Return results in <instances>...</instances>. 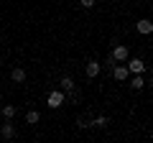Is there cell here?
<instances>
[{
	"label": "cell",
	"instance_id": "6da1fadb",
	"mask_svg": "<svg viewBox=\"0 0 153 143\" xmlns=\"http://www.w3.org/2000/svg\"><path fill=\"white\" fill-rule=\"evenodd\" d=\"M64 100H66L64 89H54V92L49 95V100H46V105H49L51 110H56V107H61V105H64Z\"/></svg>",
	"mask_w": 153,
	"mask_h": 143
},
{
	"label": "cell",
	"instance_id": "7a4b0ae2",
	"mask_svg": "<svg viewBox=\"0 0 153 143\" xmlns=\"http://www.w3.org/2000/svg\"><path fill=\"white\" fill-rule=\"evenodd\" d=\"M128 56H130V49H128V46L117 44V46L112 49V59H115V61H128Z\"/></svg>",
	"mask_w": 153,
	"mask_h": 143
},
{
	"label": "cell",
	"instance_id": "3957f363",
	"mask_svg": "<svg viewBox=\"0 0 153 143\" xmlns=\"http://www.w3.org/2000/svg\"><path fill=\"white\" fill-rule=\"evenodd\" d=\"M128 72H130V74H143V72H146V61L143 59H130L128 61Z\"/></svg>",
	"mask_w": 153,
	"mask_h": 143
},
{
	"label": "cell",
	"instance_id": "277c9868",
	"mask_svg": "<svg viewBox=\"0 0 153 143\" xmlns=\"http://www.w3.org/2000/svg\"><path fill=\"white\" fill-rule=\"evenodd\" d=\"M0 136L5 138V141H13L16 138V128L10 125V120H5V125H0Z\"/></svg>",
	"mask_w": 153,
	"mask_h": 143
},
{
	"label": "cell",
	"instance_id": "5b68a950",
	"mask_svg": "<svg viewBox=\"0 0 153 143\" xmlns=\"http://www.w3.org/2000/svg\"><path fill=\"white\" fill-rule=\"evenodd\" d=\"M100 69H102V64H100V61H94V59H89V61H87V77H89V79L97 77Z\"/></svg>",
	"mask_w": 153,
	"mask_h": 143
},
{
	"label": "cell",
	"instance_id": "8992f818",
	"mask_svg": "<svg viewBox=\"0 0 153 143\" xmlns=\"http://www.w3.org/2000/svg\"><path fill=\"white\" fill-rule=\"evenodd\" d=\"M128 74H130V72H128V66H125V64H120V66H115V69H112V77L117 79V82H125Z\"/></svg>",
	"mask_w": 153,
	"mask_h": 143
},
{
	"label": "cell",
	"instance_id": "52a82bcc",
	"mask_svg": "<svg viewBox=\"0 0 153 143\" xmlns=\"http://www.w3.org/2000/svg\"><path fill=\"white\" fill-rule=\"evenodd\" d=\"M0 112H3V118H5V120H13V118H16V105H3V107H0Z\"/></svg>",
	"mask_w": 153,
	"mask_h": 143
},
{
	"label": "cell",
	"instance_id": "ba28073f",
	"mask_svg": "<svg viewBox=\"0 0 153 143\" xmlns=\"http://www.w3.org/2000/svg\"><path fill=\"white\" fill-rule=\"evenodd\" d=\"M10 79H13V82H18V84H21V82H26V69L16 66V69L10 72Z\"/></svg>",
	"mask_w": 153,
	"mask_h": 143
},
{
	"label": "cell",
	"instance_id": "9c48e42d",
	"mask_svg": "<svg viewBox=\"0 0 153 143\" xmlns=\"http://www.w3.org/2000/svg\"><path fill=\"white\" fill-rule=\"evenodd\" d=\"M143 87H146V79H143V74H135V77L130 79V89H135V92H138V89H143Z\"/></svg>",
	"mask_w": 153,
	"mask_h": 143
},
{
	"label": "cell",
	"instance_id": "30bf717a",
	"mask_svg": "<svg viewBox=\"0 0 153 143\" xmlns=\"http://www.w3.org/2000/svg\"><path fill=\"white\" fill-rule=\"evenodd\" d=\"M135 28H138V33H151V21L148 18H140Z\"/></svg>",
	"mask_w": 153,
	"mask_h": 143
},
{
	"label": "cell",
	"instance_id": "8fae6325",
	"mask_svg": "<svg viewBox=\"0 0 153 143\" xmlns=\"http://www.w3.org/2000/svg\"><path fill=\"white\" fill-rule=\"evenodd\" d=\"M38 120H41V115H38L36 110H28V112H26V123H28V125H36Z\"/></svg>",
	"mask_w": 153,
	"mask_h": 143
},
{
	"label": "cell",
	"instance_id": "7c38bea8",
	"mask_svg": "<svg viewBox=\"0 0 153 143\" xmlns=\"http://www.w3.org/2000/svg\"><path fill=\"white\" fill-rule=\"evenodd\" d=\"M61 89H64V92H71V89H74V79L71 77H61Z\"/></svg>",
	"mask_w": 153,
	"mask_h": 143
},
{
	"label": "cell",
	"instance_id": "4fadbf2b",
	"mask_svg": "<svg viewBox=\"0 0 153 143\" xmlns=\"http://www.w3.org/2000/svg\"><path fill=\"white\" fill-rule=\"evenodd\" d=\"M107 125H110V120L105 115H100V118H94V120H92V128H107Z\"/></svg>",
	"mask_w": 153,
	"mask_h": 143
},
{
	"label": "cell",
	"instance_id": "5bb4252c",
	"mask_svg": "<svg viewBox=\"0 0 153 143\" xmlns=\"http://www.w3.org/2000/svg\"><path fill=\"white\" fill-rule=\"evenodd\" d=\"M79 5H82V8H92L94 0H79Z\"/></svg>",
	"mask_w": 153,
	"mask_h": 143
},
{
	"label": "cell",
	"instance_id": "9a60e30c",
	"mask_svg": "<svg viewBox=\"0 0 153 143\" xmlns=\"http://www.w3.org/2000/svg\"><path fill=\"white\" fill-rule=\"evenodd\" d=\"M151 33H153V21H151Z\"/></svg>",
	"mask_w": 153,
	"mask_h": 143
},
{
	"label": "cell",
	"instance_id": "2e32d148",
	"mask_svg": "<svg viewBox=\"0 0 153 143\" xmlns=\"http://www.w3.org/2000/svg\"><path fill=\"white\" fill-rule=\"evenodd\" d=\"M151 141H153V133H151Z\"/></svg>",
	"mask_w": 153,
	"mask_h": 143
},
{
	"label": "cell",
	"instance_id": "e0dca14e",
	"mask_svg": "<svg viewBox=\"0 0 153 143\" xmlns=\"http://www.w3.org/2000/svg\"><path fill=\"white\" fill-rule=\"evenodd\" d=\"M0 39H3V33H0Z\"/></svg>",
	"mask_w": 153,
	"mask_h": 143
}]
</instances>
